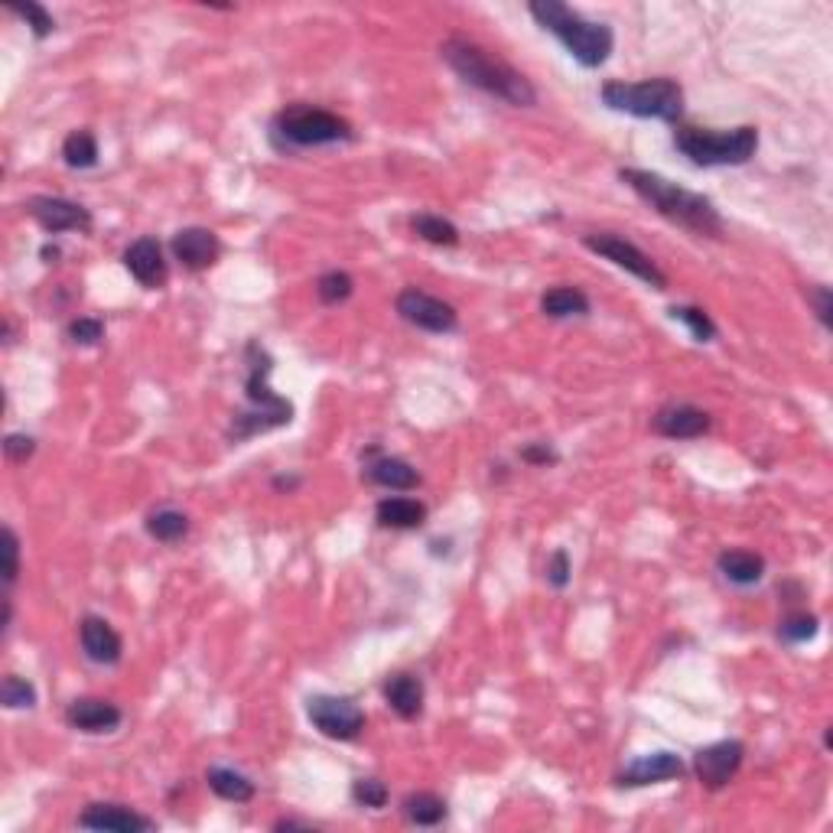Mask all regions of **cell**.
Masks as SVG:
<instances>
[{"label":"cell","instance_id":"obj_15","mask_svg":"<svg viewBox=\"0 0 833 833\" xmlns=\"http://www.w3.org/2000/svg\"><path fill=\"white\" fill-rule=\"evenodd\" d=\"M172 248V258L186 267V271H205L218 261L222 254V241L215 231L209 228H199V225H189V228H179L169 241Z\"/></svg>","mask_w":833,"mask_h":833},{"label":"cell","instance_id":"obj_41","mask_svg":"<svg viewBox=\"0 0 833 833\" xmlns=\"http://www.w3.org/2000/svg\"><path fill=\"white\" fill-rule=\"evenodd\" d=\"M521 460H524V463H531V466H554L560 456H557L547 443H531V447H524V450H521Z\"/></svg>","mask_w":833,"mask_h":833},{"label":"cell","instance_id":"obj_29","mask_svg":"<svg viewBox=\"0 0 833 833\" xmlns=\"http://www.w3.org/2000/svg\"><path fill=\"white\" fill-rule=\"evenodd\" d=\"M147 534L160 544H176L189 534V517L176 508H157L147 514Z\"/></svg>","mask_w":833,"mask_h":833},{"label":"cell","instance_id":"obj_14","mask_svg":"<svg viewBox=\"0 0 833 833\" xmlns=\"http://www.w3.org/2000/svg\"><path fill=\"white\" fill-rule=\"evenodd\" d=\"M687 765L680 755L674 752H648V755H639L635 762H629L616 782L622 788H645V785H662V782H674V778H683Z\"/></svg>","mask_w":833,"mask_h":833},{"label":"cell","instance_id":"obj_38","mask_svg":"<svg viewBox=\"0 0 833 833\" xmlns=\"http://www.w3.org/2000/svg\"><path fill=\"white\" fill-rule=\"evenodd\" d=\"M808 304H811L814 317L821 320V326H824V330H831L833 326L831 287H824V284H814V287H808Z\"/></svg>","mask_w":833,"mask_h":833},{"label":"cell","instance_id":"obj_11","mask_svg":"<svg viewBox=\"0 0 833 833\" xmlns=\"http://www.w3.org/2000/svg\"><path fill=\"white\" fill-rule=\"evenodd\" d=\"M742 762H746V742L719 739V742H713V746H706L693 755V772H697V782L703 788L719 792L736 778Z\"/></svg>","mask_w":833,"mask_h":833},{"label":"cell","instance_id":"obj_21","mask_svg":"<svg viewBox=\"0 0 833 833\" xmlns=\"http://www.w3.org/2000/svg\"><path fill=\"white\" fill-rule=\"evenodd\" d=\"M361 476L371 486H381V489H391V492H410V489L420 486V473L407 460H397V456H374V460H368Z\"/></svg>","mask_w":833,"mask_h":833},{"label":"cell","instance_id":"obj_36","mask_svg":"<svg viewBox=\"0 0 833 833\" xmlns=\"http://www.w3.org/2000/svg\"><path fill=\"white\" fill-rule=\"evenodd\" d=\"M66 333H69V338L75 345H98L105 338V323L98 317H79V320L69 323Z\"/></svg>","mask_w":833,"mask_h":833},{"label":"cell","instance_id":"obj_18","mask_svg":"<svg viewBox=\"0 0 833 833\" xmlns=\"http://www.w3.org/2000/svg\"><path fill=\"white\" fill-rule=\"evenodd\" d=\"M655 433H662L667 440H700L710 433L713 420L706 410L693 407V404H665L655 417H652Z\"/></svg>","mask_w":833,"mask_h":833},{"label":"cell","instance_id":"obj_12","mask_svg":"<svg viewBox=\"0 0 833 833\" xmlns=\"http://www.w3.org/2000/svg\"><path fill=\"white\" fill-rule=\"evenodd\" d=\"M29 215L39 222L43 231L49 235H66V231H92V212L72 199L62 195H33L29 199Z\"/></svg>","mask_w":833,"mask_h":833},{"label":"cell","instance_id":"obj_4","mask_svg":"<svg viewBox=\"0 0 833 833\" xmlns=\"http://www.w3.org/2000/svg\"><path fill=\"white\" fill-rule=\"evenodd\" d=\"M531 16L547 29L554 33L563 49L583 66V69H599L606 66V59L612 56V46H616V33L609 23H596V20H586L583 13H576L573 7L560 3V0H534L531 7Z\"/></svg>","mask_w":833,"mask_h":833},{"label":"cell","instance_id":"obj_44","mask_svg":"<svg viewBox=\"0 0 833 833\" xmlns=\"http://www.w3.org/2000/svg\"><path fill=\"white\" fill-rule=\"evenodd\" d=\"M43 258H46V261H49V264H52V261H56V258H59V251H56V248H49V245H46V248H43Z\"/></svg>","mask_w":833,"mask_h":833},{"label":"cell","instance_id":"obj_43","mask_svg":"<svg viewBox=\"0 0 833 833\" xmlns=\"http://www.w3.org/2000/svg\"><path fill=\"white\" fill-rule=\"evenodd\" d=\"M297 486H300V479H297V476H290V479H287V476L274 479V489H297Z\"/></svg>","mask_w":833,"mask_h":833},{"label":"cell","instance_id":"obj_16","mask_svg":"<svg viewBox=\"0 0 833 833\" xmlns=\"http://www.w3.org/2000/svg\"><path fill=\"white\" fill-rule=\"evenodd\" d=\"M79 642H82V652L92 665L111 667L118 665L124 658V642L121 635L115 632V626L102 616H85L82 626H79Z\"/></svg>","mask_w":833,"mask_h":833},{"label":"cell","instance_id":"obj_13","mask_svg":"<svg viewBox=\"0 0 833 833\" xmlns=\"http://www.w3.org/2000/svg\"><path fill=\"white\" fill-rule=\"evenodd\" d=\"M79 828L82 831H105V833H151L157 831V821L131 811L128 805H111V801H98L88 805L79 814Z\"/></svg>","mask_w":833,"mask_h":833},{"label":"cell","instance_id":"obj_1","mask_svg":"<svg viewBox=\"0 0 833 833\" xmlns=\"http://www.w3.org/2000/svg\"><path fill=\"white\" fill-rule=\"evenodd\" d=\"M440 56L466 85L499 98L504 105H511V108L537 105V88L531 85V79L521 75L511 62H504L483 43H476L469 36H447L440 43Z\"/></svg>","mask_w":833,"mask_h":833},{"label":"cell","instance_id":"obj_31","mask_svg":"<svg viewBox=\"0 0 833 833\" xmlns=\"http://www.w3.org/2000/svg\"><path fill=\"white\" fill-rule=\"evenodd\" d=\"M818 632H821V619L811 616V612H792L778 626V639L788 642V645H805V642L818 639Z\"/></svg>","mask_w":833,"mask_h":833},{"label":"cell","instance_id":"obj_3","mask_svg":"<svg viewBox=\"0 0 833 833\" xmlns=\"http://www.w3.org/2000/svg\"><path fill=\"white\" fill-rule=\"evenodd\" d=\"M245 361H248V378H245V394H248V410L235 414L231 427H228V440L231 443H245L258 433L287 427L294 420V404L287 397H281L271 388V371L274 361L264 352V345L248 342L245 348Z\"/></svg>","mask_w":833,"mask_h":833},{"label":"cell","instance_id":"obj_33","mask_svg":"<svg viewBox=\"0 0 833 833\" xmlns=\"http://www.w3.org/2000/svg\"><path fill=\"white\" fill-rule=\"evenodd\" d=\"M352 294H355V281H352L345 271H326V274L317 281V297H320V304H326V307L345 304Z\"/></svg>","mask_w":833,"mask_h":833},{"label":"cell","instance_id":"obj_10","mask_svg":"<svg viewBox=\"0 0 833 833\" xmlns=\"http://www.w3.org/2000/svg\"><path fill=\"white\" fill-rule=\"evenodd\" d=\"M394 307H397V317H401L404 323H410V326H417V330H424V333L450 335L460 330V313H456V307L447 304V300H440V297L424 294L420 287L401 290L397 300H394Z\"/></svg>","mask_w":833,"mask_h":833},{"label":"cell","instance_id":"obj_30","mask_svg":"<svg viewBox=\"0 0 833 833\" xmlns=\"http://www.w3.org/2000/svg\"><path fill=\"white\" fill-rule=\"evenodd\" d=\"M667 313H670V320H674V323H683L697 342H713V338H716V323L710 320V313H706V310L680 304V307H670Z\"/></svg>","mask_w":833,"mask_h":833},{"label":"cell","instance_id":"obj_19","mask_svg":"<svg viewBox=\"0 0 833 833\" xmlns=\"http://www.w3.org/2000/svg\"><path fill=\"white\" fill-rule=\"evenodd\" d=\"M66 723L79 733L98 736V733H115L124 723L121 706H115L111 700H98V697H82L72 700L66 710Z\"/></svg>","mask_w":833,"mask_h":833},{"label":"cell","instance_id":"obj_8","mask_svg":"<svg viewBox=\"0 0 833 833\" xmlns=\"http://www.w3.org/2000/svg\"><path fill=\"white\" fill-rule=\"evenodd\" d=\"M583 248L606 258L609 264L629 271L632 277H639L642 284H648L652 290H667V274L652 261V254H645L639 245H632L629 238L622 235H612V231H593V235H583Z\"/></svg>","mask_w":833,"mask_h":833},{"label":"cell","instance_id":"obj_20","mask_svg":"<svg viewBox=\"0 0 833 833\" xmlns=\"http://www.w3.org/2000/svg\"><path fill=\"white\" fill-rule=\"evenodd\" d=\"M384 703L401 716V719H417L424 713V700H427V690H424V680L417 674H391L384 680Z\"/></svg>","mask_w":833,"mask_h":833},{"label":"cell","instance_id":"obj_26","mask_svg":"<svg viewBox=\"0 0 833 833\" xmlns=\"http://www.w3.org/2000/svg\"><path fill=\"white\" fill-rule=\"evenodd\" d=\"M410 228L417 238H424L427 245H437V248H456L460 245V228L443 218V215H433V212H417L410 218Z\"/></svg>","mask_w":833,"mask_h":833},{"label":"cell","instance_id":"obj_40","mask_svg":"<svg viewBox=\"0 0 833 833\" xmlns=\"http://www.w3.org/2000/svg\"><path fill=\"white\" fill-rule=\"evenodd\" d=\"M3 453H7L10 463H26L36 453V440L26 437V433H7L3 437Z\"/></svg>","mask_w":833,"mask_h":833},{"label":"cell","instance_id":"obj_17","mask_svg":"<svg viewBox=\"0 0 833 833\" xmlns=\"http://www.w3.org/2000/svg\"><path fill=\"white\" fill-rule=\"evenodd\" d=\"M124 267L131 271V277L147 287V290H157L164 287L169 277L167 258H164V245L157 238H138L128 251H124Z\"/></svg>","mask_w":833,"mask_h":833},{"label":"cell","instance_id":"obj_24","mask_svg":"<svg viewBox=\"0 0 833 833\" xmlns=\"http://www.w3.org/2000/svg\"><path fill=\"white\" fill-rule=\"evenodd\" d=\"M205 782H209L212 795H215V798H222V801L248 805V801L254 798V782H251L245 772H238V769L212 765V769L205 772Z\"/></svg>","mask_w":833,"mask_h":833},{"label":"cell","instance_id":"obj_9","mask_svg":"<svg viewBox=\"0 0 833 833\" xmlns=\"http://www.w3.org/2000/svg\"><path fill=\"white\" fill-rule=\"evenodd\" d=\"M307 716L310 723L326 736V739H335V742H352L365 733V710L352 700V697H330V693H320V697H310L307 700Z\"/></svg>","mask_w":833,"mask_h":833},{"label":"cell","instance_id":"obj_7","mask_svg":"<svg viewBox=\"0 0 833 833\" xmlns=\"http://www.w3.org/2000/svg\"><path fill=\"white\" fill-rule=\"evenodd\" d=\"M599 98L609 111L632 118H655L667 124H680L683 118V88L667 75L645 82H606Z\"/></svg>","mask_w":833,"mask_h":833},{"label":"cell","instance_id":"obj_2","mask_svg":"<svg viewBox=\"0 0 833 833\" xmlns=\"http://www.w3.org/2000/svg\"><path fill=\"white\" fill-rule=\"evenodd\" d=\"M619 179L635 195H642L667 222H674V225H680V228H687L700 238H723L726 222L706 195H700L693 189H683V186L670 182L662 172H652V169L622 167Z\"/></svg>","mask_w":833,"mask_h":833},{"label":"cell","instance_id":"obj_35","mask_svg":"<svg viewBox=\"0 0 833 833\" xmlns=\"http://www.w3.org/2000/svg\"><path fill=\"white\" fill-rule=\"evenodd\" d=\"M388 798H391V795H388V785L378 782V778H355V785H352V801L361 805V808L378 811V808L388 805Z\"/></svg>","mask_w":833,"mask_h":833},{"label":"cell","instance_id":"obj_28","mask_svg":"<svg viewBox=\"0 0 833 833\" xmlns=\"http://www.w3.org/2000/svg\"><path fill=\"white\" fill-rule=\"evenodd\" d=\"M98 138L92 131H72L66 141H62V160L66 167L72 169H92L98 167Z\"/></svg>","mask_w":833,"mask_h":833},{"label":"cell","instance_id":"obj_27","mask_svg":"<svg viewBox=\"0 0 833 833\" xmlns=\"http://www.w3.org/2000/svg\"><path fill=\"white\" fill-rule=\"evenodd\" d=\"M447 801L433 792H417L404 798V818L417 828H437L447 821Z\"/></svg>","mask_w":833,"mask_h":833},{"label":"cell","instance_id":"obj_34","mask_svg":"<svg viewBox=\"0 0 833 833\" xmlns=\"http://www.w3.org/2000/svg\"><path fill=\"white\" fill-rule=\"evenodd\" d=\"M10 10H13L16 16H23V20H26V26L33 29V36H36V39H46V36L56 29V20H52V13H49L43 3H36V0H26V3H10Z\"/></svg>","mask_w":833,"mask_h":833},{"label":"cell","instance_id":"obj_32","mask_svg":"<svg viewBox=\"0 0 833 833\" xmlns=\"http://www.w3.org/2000/svg\"><path fill=\"white\" fill-rule=\"evenodd\" d=\"M0 700H3L7 710H33L39 697H36V687L26 677L7 674L3 683H0Z\"/></svg>","mask_w":833,"mask_h":833},{"label":"cell","instance_id":"obj_23","mask_svg":"<svg viewBox=\"0 0 833 833\" xmlns=\"http://www.w3.org/2000/svg\"><path fill=\"white\" fill-rule=\"evenodd\" d=\"M374 517L381 527H394V531H414L427 521V504L417 499H404V496H391L374 504Z\"/></svg>","mask_w":833,"mask_h":833},{"label":"cell","instance_id":"obj_25","mask_svg":"<svg viewBox=\"0 0 833 833\" xmlns=\"http://www.w3.org/2000/svg\"><path fill=\"white\" fill-rule=\"evenodd\" d=\"M540 310L550 320H573V317H590L593 304H590V297L580 287H567L563 284V287H554V290H547L540 297Z\"/></svg>","mask_w":833,"mask_h":833},{"label":"cell","instance_id":"obj_42","mask_svg":"<svg viewBox=\"0 0 833 833\" xmlns=\"http://www.w3.org/2000/svg\"><path fill=\"white\" fill-rule=\"evenodd\" d=\"M297 828H300V831H310V824H304V821H277V824H274V831H297Z\"/></svg>","mask_w":833,"mask_h":833},{"label":"cell","instance_id":"obj_22","mask_svg":"<svg viewBox=\"0 0 833 833\" xmlns=\"http://www.w3.org/2000/svg\"><path fill=\"white\" fill-rule=\"evenodd\" d=\"M716 570H719V576L726 580V583H733V586H755V583H762V576H765V557L762 554H755V550H723L719 557H716Z\"/></svg>","mask_w":833,"mask_h":833},{"label":"cell","instance_id":"obj_37","mask_svg":"<svg viewBox=\"0 0 833 833\" xmlns=\"http://www.w3.org/2000/svg\"><path fill=\"white\" fill-rule=\"evenodd\" d=\"M16 576H20V537H16V531L7 524V527H3V583L13 586Z\"/></svg>","mask_w":833,"mask_h":833},{"label":"cell","instance_id":"obj_5","mask_svg":"<svg viewBox=\"0 0 833 833\" xmlns=\"http://www.w3.org/2000/svg\"><path fill=\"white\" fill-rule=\"evenodd\" d=\"M355 138L352 124L326 108L317 105H287L271 121V141L281 151H300V147H330L348 144Z\"/></svg>","mask_w":833,"mask_h":833},{"label":"cell","instance_id":"obj_6","mask_svg":"<svg viewBox=\"0 0 833 833\" xmlns=\"http://www.w3.org/2000/svg\"><path fill=\"white\" fill-rule=\"evenodd\" d=\"M674 147L693 167H742L759 151V131L752 124H742V128H733V131H710V128L677 124Z\"/></svg>","mask_w":833,"mask_h":833},{"label":"cell","instance_id":"obj_39","mask_svg":"<svg viewBox=\"0 0 833 833\" xmlns=\"http://www.w3.org/2000/svg\"><path fill=\"white\" fill-rule=\"evenodd\" d=\"M547 583L554 590H567L570 586V554L563 547H557L547 560Z\"/></svg>","mask_w":833,"mask_h":833}]
</instances>
